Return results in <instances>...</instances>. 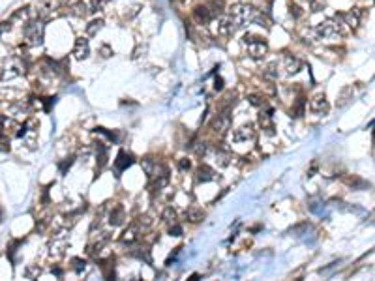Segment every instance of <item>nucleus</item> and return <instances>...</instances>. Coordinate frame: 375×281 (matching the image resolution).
<instances>
[{
  "instance_id": "obj_1",
  "label": "nucleus",
  "mask_w": 375,
  "mask_h": 281,
  "mask_svg": "<svg viewBox=\"0 0 375 281\" xmlns=\"http://www.w3.org/2000/svg\"><path fill=\"white\" fill-rule=\"evenodd\" d=\"M246 51L253 60H263L269 52V43L263 36H257V34H246L242 39Z\"/></svg>"
},
{
  "instance_id": "obj_2",
  "label": "nucleus",
  "mask_w": 375,
  "mask_h": 281,
  "mask_svg": "<svg viewBox=\"0 0 375 281\" xmlns=\"http://www.w3.org/2000/svg\"><path fill=\"white\" fill-rule=\"evenodd\" d=\"M43 32H45V25L41 19H32L25 23L23 28V36L27 39V45L38 47L43 43Z\"/></svg>"
},
{
  "instance_id": "obj_3",
  "label": "nucleus",
  "mask_w": 375,
  "mask_h": 281,
  "mask_svg": "<svg viewBox=\"0 0 375 281\" xmlns=\"http://www.w3.org/2000/svg\"><path fill=\"white\" fill-rule=\"evenodd\" d=\"M315 34L321 39H327V41H338L342 38V25H338V21H323L315 26Z\"/></svg>"
},
{
  "instance_id": "obj_4",
  "label": "nucleus",
  "mask_w": 375,
  "mask_h": 281,
  "mask_svg": "<svg viewBox=\"0 0 375 281\" xmlns=\"http://www.w3.org/2000/svg\"><path fill=\"white\" fill-rule=\"evenodd\" d=\"M27 60L23 59V57H15V59H12L10 62L6 64V68L2 70V79H14L17 77V75H23V73L27 72Z\"/></svg>"
},
{
  "instance_id": "obj_5",
  "label": "nucleus",
  "mask_w": 375,
  "mask_h": 281,
  "mask_svg": "<svg viewBox=\"0 0 375 281\" xmlns=\"http://www.w3.org/2000/svg\"><path fill=\"white\" fill-rule=\"evenodd\" d=\"M229 126H231L229 115H227V113H218L216 117L212 118L210 131L216 135V137H224L225 133H227V130H229Z\"/></svg>"
},
{
  "instance_id": "obj_6",
  "label": "nucleus",
  "mask_w": 375,
  "mask_h": 281,
  "mask_svg": "<svg viewBox=\"0 0 375 281\" xmlns=\"http://www.w3.org/2000/svg\"><path fill=\"white\" fill-rule=\"evenodd\" d=\"M259 126L263 128V131L269 135V137H274L276 135V128H274V111L270 109L269 105L264 107V111L259 113Z\"/></svg>"
},
{
  "instance_id": "obj_7",
  "label": "nucleus",
  "mask_w": 375,
  "mask_h": 281,
  "mask_svg": "<svg viewBox=\"0 0 375 281\" xmlns=\"http://www.w3.org/2000/svg\"><path fill=\"white\" fill-rule=\"evenodd\" d=\"M255 128L253 124H244L238 126L237 130L233 131V141L235 143H248V141H253L255 139Z\"/></svg>"
},
{
  "instance_id": "obj_8",
  "label": "nucleus",
  "mask_w": 375,
  "mask_h": 281,
  "mask_svg": "<svg viewBox=\"0 0 375 281\" xmlns=\"http://www.w3.org/2000/svg\"><path fill=\"white\" fill-rule=\"evenodd\" d=\"M126 219V210L122 204H113L111 208H107V223L111 227H119Z\"/></svg>"
},
{
  "instance_id": "obj_9",
  "label": "nucleus",
  "mask_w": 375,
  "mask_h": 281,
  "mask_svg": "<svg viewBox=\"0 0 375 281\" xmlns=\"http://www.w3.org/2000/svg\"><path fill=\"white\" fill-rule=\"evenodd\" d=\"M360 12L356 10V8H353V10H349V12H343V13H340L336 19H340L342 21V26L345 25V26H349V28H358V25H360Z\"/></svg>"
},
{
  "instance_id": "obj_10",
  "label": "nucleus",
  "mask_w": 375,
  "mask_h": 281,
  "mask_svg": "<svg viewBox=\"0 0 375 281\" xmlns=\"http://www.w3.org/2000/svg\"><path fill=\"white\" fill-rule=\"evenodd\" d=\"M141 233H143V229H141V225H139L137 221L130 223V225H128V229H126L124 233H122V236H120V242L132 246L133 242H139V236H141Z\"/></svg>"
},
{
  "instance_id": "obj_11",
  "label": "nucleus",
  "mask_w": 375,
  "mask_h": 281,
  "mask_svg": "<svg viewBox=\"0 0 375 281\" xmlns=\"http://www.w3.org/2000/svg\"><path fill=\"white\" fill-rule=\"evenodd\" d=\"M302 68H304V64L300 59H296L293 54H287V52L283 54V70H285L287 75H296Z\"/></svg>"
},
{
  "instance_id": "obj_12",
  "label": "nucleus",
  "mask_w": 375,
  "mask_h": 281,
  "mask_svg": "<svg viewBox=\"0 0 375 281\" xmlns=\"http://www.w3.org/2000/svg\"><path fill=\"white\" fill-rule=\"evenodd\" d=\"M309 109H311V113H315V115H327L330 109L327 96H325V94H317V96H313L311 101H309Z\"/></svg>"
},
{
  "instance_id": "obj_13",
  "label": "nucleus",
  "mask_w": 375,
  "mask_h": 281,
  "mask_svg": "<svg viewBox=\"0 0 375 281\" xmlns=\"http://www.w3.org/2000/svg\"><path fill=\"white\" fill-rule=\"evenodd\" d=\"M195 180L199 184L214 182V180H218V173L212 167H208V165H199L197 171H195Z\"/></svg>"
},
{
  "instance_id": "obj_14",
  "label": "nucleus",
  "mask_w": 375,
  "mask_h": 281,
  "mask_svg": "<svg viewBox=\"0 0 375 281\" xmlns=\"http://www.w3.org/2000/svg\"><path fill=\"white\" fill-rule=\"evenodd\" d=\"M72 54L75 57V60H86L88 54H90V45H88V39L86 38H77L75 45H73Z\"/></svg>"
},
{
  "instance_id": "obj_15",
  "label": "nucleus",
  "mask_w": 375,
  "mask_h": 281,
  "mask_svg": "<svg viewBox=\"0 0 375 281\" xmlns=\"http://www.w3.org/2000/svg\"><path fill=\"white\" fill-rule=\"evenodd\" d=\"M130 255L139 259V261H145V262H150V248L148 244H137L133 242L132 244V249H130Z\"/></svg>"
},
{
  "instance_id": "obj_16",
  "label": "nucleus",
  "mask_w": 375,
  "mask_h": 281,
  "mask_svg": "<svg viewBox=\"0 0 375 281\" xmlns=\"http://www.w3.org/2000/svg\"><path fill=\"white\" fill-rule=\"evenodd\" d=\"M132 163H133L132 154H128L126 150H120L119 156H117V159H115V171H117V177H120V173L128 169Z\"/></svg>"
},
{
  "instance_id": "obj_17",
  "label": "nucleus",
  "mask_w": 375,
  "mask_h": 281,
  "mask_svg": "<svg viewBox=\"0 0 375 281\" xmlns=\"http://www.w3.org/2000/svg\"><path fill=\"white\" fill-rule=\"evenodd\" d=\"M193 19H195L197 25H208V23H210L212 13H210V10L206 8V4H204V6H197L193 10Z\"/></svg>"
},
{
  "instance_id": "obj_18",
  "label": "nucleus",
  "mask_w": 375,
  "mask_h": 281,
  "mask_svg": "<svg viewBox=\"0 0 375 281\" xmlns=\"http://www.w3.org/2000/svg\"><path fill=\"white\" fill-rule=\"evenodd\" d=\"M214 159L220 167H229L233 163V154L227 148H216L214 150Z\"/></svg>"
},
{
  "instance_id": "obj_19",
  "label": "nucleus",
  "mask_w": 375,
  "mask_h": 281,
  "mask_svg": "<svg viewBox=\"0 0 375 281\" xmlns=\"http://www.w3.org/2000/svg\"><path fill=\"white\" fill-rule=\"evenodd\" d=\"M186 219L191 223H199L204 219V210L199 208V206H190L186 210Z\"/></svg>"
},
{
  "instance_id": "obj_20",
  "label": "nucleus",
  "mask_w": 375,
  "mask_h": 281,
  "mask_svg": "<svg viewBox=\"0 0 375 281\" xmlns=\"http://www.w3.org/2000/svg\"><path fill=\"white\" fill-rule=\"evenodd\" d=\"M287 10H289V15H291V19L293 21H298V19H302L304 17V8L298 4V2H295V0H291L289 4H287Z\"/></svg>"
},
{
  "instance_id": "obj_21",
  "label": "nucleus",
  "mask_w": 375,
  "mask_h": 281,
  "mask_svg": "<svg viewBox=\"0 0 375 281\" xmlns=\"http://www.w3.org/2000/svg\"><path fill=\"white\" fill-rule=\"evenodd\" d=\"M206 8L210 10L212 19H216V17H220L222 13H225V4H224V0H210V2L206 4Z\"/></svg>"
},
{
  "instance_id": "obj_22",
  "label": "nucleus",
  "mask_w": 375,
  "mask_h": 281,
  "mask_svg": "<svg viewBox=\"0 0 375 281\" xmlns=\"http://www.w3.org/2000/svg\"><path fill=\"white\" fill-rule=\"evenodd\" d=\"M263 77L269 79V81H276L278 75H280V72H278V64L276 62H270V64L263 66Z\"/></svg>"
},
{
  "instance_id": "obj_23",
  "label": "nucleus",
  "mask_w": 375,
  "mask_h": 281,
  "mask_svg": "<svg viewBox=\"0 0 375 281\" xmlns=\"http://www.w3.org/2000/svg\"><path fill=\"white\" fill-rule=\"evenodd\" d=\"M162 219H164L167 225H173V223L178 221V212L177 208H173V206H167V208L164 210V214H162Z\"/></svg>"
},
{
  "instance_id": "obj_24",
  "label": "nucleus",
  "mask_w": 375,
  "mask_h": 281,
  "mask_svg": "<svg viewBox=\"0 0 375 281\" xmlns=\"http://www.w3.org/2000/svg\"><path fill=\"white\" fill-rule=\"evenodd\" d=\"M103 28V19H92L86 25V36H96Z\"/></svg>"
},
{
  "instance_id": "obj_25",
  "label": "nucleus",
  "mask_w": 375,
  "mask_h": 281,
  "mask_svg": "<svg viewBox=\"0 0 375 281\" xmlns=\"http://www.w3.org/2000/svg\"><path fill=\"white\" fill-rule=\"evenodd\" d=\"M156 163H158V161H156L152 156H146V157H143V159H141V167H143V171L146 173V177H150V175H152V171H154Z\"/></svg>"
},
{
  "instance_id": "obj_26",
  "label": "nucleus",
  "mask_w": 375,
  "mask_h": 281,
  "mask_svg": "<svg viewBox=\"0 0 375 281\" xmlns=\"http://www.w3.org/2000/svg\"><path fill=\"white\" fill-rule=\"evenodd\" d=\"M248 103L257 107V109H264L266 107V99H264V96H259V94H250L248 96Z\"/></svg>"
},
{
  "instance_id": "obj_27",
  "label": "nucleus",
  "mask_w": 375,
  "mask_h": 281,
  "mask_svg": "<svg viewBox=\"0 0 375 281\" xmlns=\"http://www.w3.org/2000/svg\"><path fill=\"white\" fill-rule=\"evenodd\" d=\"M72 270L75 272V274H83V272L86 270V261L85 259H81V257L72 259Z\"/></svg>"
},
{
  "instance_id": "obj_28",
  "label": "nucleus",
  "mask_w": 375,
  "mask_h": 281,
  "mask_svg": "<svg viewBox=\"0 0 375 281\" xmlns=\"http://www.w3.org/2000/svg\"><path fill=\"white\" fill-rule=\"evenodd\" d=\"M304 107H306V99L300 96L298 99H295V107H293V117H302L304 115Z\"/></svg>"
},
{
  "instance_id": "obj_29",
  "label": "nucleus",
  "mask_w": 375,
  "mask_h": 281,
  "mask_svg": "<svg viewBox=\"0 0 375 281\" xmlns=\"http://www.w3.org/2000/svg\"><path fill=\"white\" fill-rule=\"evenodd\" d=\"M40 274H41V268L38 266V264H30V266L25 268V275H27L28 279H36Z\"/></svg>"
},
{
  "instance_id": "obj_30",
  "label": "nucleus",
  "mask_w": 375,
  "mask_h": 281,
  "mask_svg": "<svg viewBox=\"0 0 375 281\" xmlns=\"http://www.w3.org/2000/svg\"><path fill=\"white\" fill-rule=\"evenodd\" d=\"M73 165V157H66V159H62L59 163V171L60 175H66V171H70V167Z\"/></svg>"
},
{
  "instance_id": "obj_31",
  "label": "nucleus",
  "mask_w": 375,
  "mask_h": 281,
  "mask_svg": "<svg viewBox=\"0 0 375 281\" xmlns=\"http://www.w3.org/2000/svg\"><path fill=\"white\" fill-rule=\"evenodd\" d=\"M347 184L349 186H353V188H366V182L364 180H360V178H356V177H353V178H347Z\"/></svg>"
},
{
  "instance_id": "obj_32",
  "label": "nucleus",
  "mask_w": 375,
  "mask_h": 281,
  "mask_svg": "<svg viewBox=\"0 0 375 281\" xmlns=\"http://www.w3.org/2000/svg\"><path fill=\"white\" fill-rule=\"evenodd\" d=\"M0 152H10V137L0 135Z\"/></svg>"
},
{
  "instance_id": "obj_33",
  "label": "nucleus",
  "mask_w": 375,
  "mask_h": 281,
  "mask_svg": "<svg viewBox=\"0 0 375 281\" xmlns=\"http://www.w3.org/2000/svg\"><path fill=\"white\" fill-rule=\"evenodd\" d=\"M169 233H171V236H182V227L178 225V221L169 225Z\"/></svg>"
},
{
  "instance_id": "obj_34",
  "label": "nucleus",
  "mask_w": 375,
  "mask_h": 281,
  "mask_svg": "<svg viewBox=\"0 0 375 281\" xmlns=\"http://www.w3.org/2000/svg\"><path fill=\"white\" fill-rule=\"evenodd\" d=\"M99 54H101V59H109L113 54V49L109 45H101L99 47Z\"/></svg>"
},
{
  "instance_id": "obj_35",
  "label": "nucleus",
  "mask_w": 375,
  "mask_h": 281,
  "mask_svg": "<svg viewBox=\"0 0 375 281\" xmlns=\"http://www.w3.org/2000/svg\"><path fill=\"white\" fill-rule=\"evenodd\" d=\"M178 167H180V171H190L191 169V161L184 157V159H180V161H178Z\"/></svg>"
},
{
  "instance_id": "obj_36",
  "label": "nucleus",
  "mask_w": 375,
  "mask_h": 281,
  "mask_svg": "<svg viewBox=\"0 0 375 281\" xmlns=\"http://www.w3.org/2000/svg\"><path fill=\"white\" fill-rule=\"evenodd\" d=\"M90 156H92V150H90V148H83V150H81V161H85L86 163V161L90 159Z\"/></svg>"
},
{
  "instance_id": "obj_37",
  "label": "nucleus",
  "mask_w": 375,
  "mask_h": 281,
  "mask_svg": "<svg viewBox=\"0 0 375 281\" xmlns=\"http://www.w3.org/2000/svg\"><path fill=\"white\" fill-rule=\"evenodd\" d=\"M214 88H216V90H222V88H224V79L218 77V79H216V85H214Z\"/></svg>"
},
{
  "instance_id": "obj_38",
  "label": "nucleus",
  "mask_w": 375,
  "mask_h": 281,
  "mask_svg": "<svg viewBox=\"0 0 375 281\" xmlns=\"http://www.w3.org/2000/svg\"><path fill=\"white\" fill-rule=\"evenodd\" d=\"M145 51H146V47H137V49H135V54H133V59H139L141 52H145Z\"/></svg>"
},
{
  "instance_id": "obj_39",
  "label": "nucleus",
  "mask_w": 375,
  "mask_h": 281,
  "mask_svg": "<svg viewBox=\"0 0 375 281\" xmlns=\"http://www.w3.org/2000/svg\"><path fill=\"white\" fill-rule=\"evenodd\" d=\"M190 279H191V281H197V279H199V274H193V275L190 277Z\"/></svg>"
}]
</instances>
